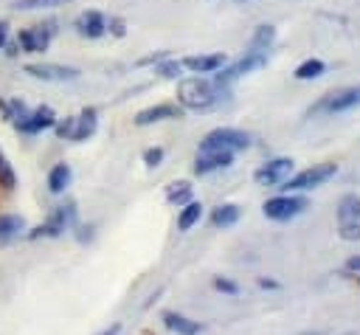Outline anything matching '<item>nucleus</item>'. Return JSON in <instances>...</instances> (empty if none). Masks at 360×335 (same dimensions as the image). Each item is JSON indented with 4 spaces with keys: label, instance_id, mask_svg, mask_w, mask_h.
<instances>
[{
    "label": "nucleus",
    "instance_id": "f257e3e1",
    "mask_svg": "<svg viewBox=\"0 0 360 335\" xmlns=\"http://www.w3.org/2000/svg\"><path fill=\"white\" fill-rule=\"evenodd\" d=\"M228 99L225 87H217L205 76H183L177 82V101L183 110H211Z\"/></svg>",
    "mask_w": 360,
    "mask_h": 335
},
{
    "label": "nucleus",
    "instance_id": "f03ea898",
    "mask_svg": "<svg viewBox=\"0 0 360 335\" xmlns=\"http://www.w3.org/2000/svg\"><path fill=\"white\" fill-rule=\"evenodd\" d=\"M248 146H250V135L236 127H214L200 141V152H242Z\"/></svg>",
    "mask_w": 360,
    "mask_h": 335
},
{
    "label": "nucleus",
    "instance_id": "7ed1b4c3",
    "mask_svg": "<svg viewBox=\"0 0 360 335\" xmlns=\"http://www.w3.org/2000/svg\"><path fill=\"white\" fill-rule=\"evenodd\" d=\"M335 175H338V163L323 160V163H312V166L301 169L298 175H290L278 189H284L287 194H292V191H309V189L323 186V183H326L329 177H335Z\"/></svg>",
    "mask_w": 360,
    "mask_h": 335
},
{
    "label": "nucleus",
    "instance_id": "20e7f679",
    "mask_svg": "<svg viewBox=\"0 0 360 335\" xmlns=\"http://www.w3.org/2000/svg\"><path fill=\"white\" fill-rule=\"evenodd\" d=\"M76 228V203H62L56 208H51L48 220L34 225L31 231H25L28 239H39V236H62L65 231Z\"/></svg>",
    "mask_w": 360,
    "mask_h": 335
},
{
    "label": "nucleus",
    "instance_id": "39448f33",
    "mask_svg": "<svg viewBox=\"0 0 360 335\" xmlns=\"http://www.w3.org/2000/svg\"><path fill=\"white\" fill-rule=\"evenodd\" d=\"M262 211H264L267 220L290 222V220H295L298 214L307 211V197H301V194H278V197H270L262 206Z\"/></svg>",
    "mask_w": 360,
    "mask_h": 335
},
{
    "label": "nucleus",
    "instance_id": "423d86ee",
    "mask_svg": "<svg viewBox=\"0 0 360 335\" xmlns=\"http://www.w3.org/2000/svg\"><path fill=\"white\" fill-rule=\"evenodd\" d=\"M338 231L340 239L354 242L360 239V197L357 194H343L338 203Z\"/></svg>",
    "mask_w": 360,
    "mask_h": 335
},
{
    "label": "nucleus",
    "instance_id": "0eeeda50",
    "mask_svg": "<svg viewBox=\"0 0 360 335\" xmlns=\"http://www.w3.org/2000/svg\"><path fill=\"white\" fill-rule=\"evenodd\" d=\"M56 28L53 23H42V25H28L17 31V48L20 53H45L51 39H53Z\"/></svg>",
    "mask_w": 360,
    "mask_h": 335
},
{
    "label": "nucleus",
    "instance_id": "6e6552de",
    "mask_svg": "<svg viewBox=\"0 0 360 335\" xmlns=\"http://www.w3.org/2000/svg\"><path fill=\"white\" fill-rule=\"evenodd\" d=\"M11 124H14V129L22 132V135H39V132H45V129H53L56 113H53L48 104H39V107L28 110L25 115H20V118L11 121Z\"/></svg>",
    "mask_w": 360,
    "mask_h": 335
},
{
    "label": "nucleus",
    "instance_id": "1a4fd4ad",
    "mask_svg": "<svg viewBox=\"0 0 360 335\" xmlns=\"http://www.w3.org/2000/svg\"><path fill=\"white\" fill-rule=\"evenodd\" d=\"M290 175H292V158H270L253 172V180L259 186H281Z\"/></svg>",
    "mask_w": 360,
    "mask_h": 335
},
{
    "label": "nucleus",
    "instance_id": "9d476101",
    "mask_svg": "<svg viewBox=\"0 0 360 335\" xmlns=\"http://www.w3.org/2000/svg\"><path fill=\"white\" fill-rule=\"evenodd\" d=\"M25 73L31 79H39V82H73V79H79V68L56 65V62H31V65H25Z\"/></svg>",
    "mask_w": 360,
    "mask_h": 335
},
{
    "label": "nucleus",
    "instance_id": "9b49d317",
    "mask_svg": "<svg viewBox=\"0 0 360 335\" xmlns=\"http://www.w3.org/2000/svg\"><path fill=\"white\" fill-rule=\"evenodd\" d=\"M360 107V84L354 87H346L340 93H326L312 110H329V113H346V110H354Z\"/></svg>",
    "mask_w": 360,
    "mask_h": 335
},
{
    "label": "nucleus",
    "instance_id": "f8f14e48",
    "mask_svg": "<svg viewBox=\"0 0 360 335\" xmlns=\"http://www.w3.org/2000/svg\"><path fill=\"white\" fill-rule=\"evenodd\" d=\"M73 28L79 37H87V39H98L107 34V17L98 11V8H87L82 11L76 20H73Z\"/></svg>",
    "mask_w": 360,
    "mask_h": 335
},
{
    "label": "nucleus",
    "instance_id": "ddd939ff",
    "mask_svg": "<svg viewBox=\"0 0 360 335\" xmlns=\"http://www.w3.org/2000/svg\"><path fill=\"white\" fill-rule=\"evenodd\" d=\"M172 118H183V107H180V104H172V101H160V104L143 107L132 121H135L138 127H149V124L172 121Z\"/></svg>",
    "mask_w": 360,
    "mask_h": 335
},
{
    "label": "nucleus",
    "instance_id": "4468645a",
    "mask_svg": "<svg viewBox=\"0 0 360 335\" xmlns=\"http://www.w3.org/2000/svg\"><path fill=\"white\" fill-rule=\"evenodd\" d=\"M180 65L188 68L191 73L202 76V73H217V70H222V68L228 65V56H225V53H200V56H186V59H180Z\"/></svg>",
    "mask_w": 360,
    "mask_h": 335
},
{
    "label": "nucleus",
    "instance_id": "2eb2a0df",
    "mask_svg": "<svg viewBox=\"0 0 360 335\" xmlns=\"http://www.w3.org/2000/svg\"><path fill=\"white\" fill-rule=\"evenodd\" d=\"M233 163V152H197V160H194V175H211V172H219V169H228Z\"/></svg>",
    "mask_w": 360,
    "mask_h": 335
},
{
    "label": "nucleus",
    "instance_id": "dca6fc26",
    "mask_svg": "<svg viewBox=\"0 0 360 335\" xmlns=\"http://www.w3.org/2000/svg\"><path fill=\"white\" fill-rule=\"evenodd\" d=\"M96 129H98V110H96V107H84V110L76 115V124H73V135H70V141L82 144V141L93 138V132H96Z\"/></svg>",
    "mask_w": 360,
    "mask_h": 335
},
{
    "label": "nucleus",
    "instance_id": "f3484780",
    "mask_svg": "<svg viewBox=\"0 0 360 335\" xmlns=\"http://www.w3.org/2000/svg\"><path fill=\"white\" fill-rule=\"evenodd\" d=\"M160 318H163V327L172 329V332H177V335H200L202 332V324L194 321V318H188V315H183V312L166 310Z\"/></svg>",
    "mask_w": 360,
    "mask_h": 335
},
{
    "label": "nucleus",
    "instance_id": "a211bd4d",
    "mask_svg": "<svg viewBox=\"0 0 360 335\" xmlns=\"http://www.w3.org/2000/svg\"><path fill=\"white\" fill-rule=\"evenodd\" d=\"M273 42H276V25H267V23L256 25V31L248 42V53H270Z\"/></svg>",
    "mask_w": 360,
    "mask_h": 335
},
{
    "label": "nucleus",
    "instance_id": "6ab92c4d",
    "mask_svg": "<svg viewBox=\"0 0 360 335\" xmlns=\"http://www.w3.org/2000/svg\"><path fill=\"white\" fill-rule=\"evenodd\" d=\"M70 180H73L70 163H53L51 172H48V191L51 194H62V191H68Z\"/></svg>",
    "mask_w": 360,
    "mask_h": 335
},
{
    "label": "nucleus",
    "instance_id": "aec40b11",
    "mask_svg": "<svg viewBox=\"0 0 360 335\" xmlns=\"http://www.w3.org/2000/svg\"><path fill=\"white\" fill-rule=\"evenodd\" d=\"M323 73H326V62H323V59H318V56L304 59V62L292 70V76H295L298 82H312V79H321Z\"/></svg>",
    "mask_w": 360,
    "mask_h": 335
},
{
    "label": "nucleus",
    "instance_id": "412c9836",
    "mask_svg": "<svg viewBox=\"0 0 360 335\" xmlns=\"http://www.w3.org/2000/svg\"><path fill=\"white\" fill-rule=\"evenodd\" d=\"M191 183L188 180H174V183H169L166 186V203L169 206H177V208H183L186 203H191Z\"/></svg>",
    "mask_w": 360,
    "mask_h": 335
},
{
    "label": "nucleus",
    "instance_id": "4be33fe9",
    "mask_svg": "<svg viewBox=\"0 0 360 335\" xmlns=\"http://www.w3.org/2000/svg\"><path fill=\"white\" fill-rule=\"evenodd\" d=\"M239 206L236 203H222V206H217L214 211H211V222L217 225V228H231V225H236L239 222Z\"/></svg>",
    "mask_w": 360,
    "mask_h": 335
},
{
    "label": "nucleus",
    "instance_id": "5701e85b",
    "mask_svg": "<svg viewBox=\"0 0 360 335\" xmlns=\"http://www.w3.org/2000/svg\"><path fill=\"white\" fill-rule=\"evenodd\" d=\"M200 220H202V203L191 200V203H186V206L180 208V214H177V231H191Z\"/></svg>",
    "mask_w": 360,
    "mask_h": 335
},
{
    "label": "nucleus",
    "instance_id": "b1692460",
    "mask_svg": "<svg viewBox=\"0 0 360 335\" xmlns=\"http://www.w3.org/2000/svg\"><path fill=\"white\" fill-rule=\"evenodd\" d=\"M25 231V220L20 214H0V242H11Z\"/></svg>",
    "mask_w": 360,
    "mask_h": 335
},
{
    "label": "nucleus",
    "instance_id": "393cba45",
    "mask_svg": "<svg viewBox=\"0 0 360 335\" xmlns=\"http://www.w3.org/2000/svg\"><path fill=\"white\" fill-rule=\"evenodd\" d=\"M0 186L6 189V191H11L14 186H17V175H14V166L8 163V158H6V152L0 149Z\"/></svg>",
    "mask_w": 360,
    "mask_h": 335
},
{
    "label": "nucleus",
    "instance_id": "a878e982",
    "mask_svg": "<svg viewBox=\"0 0 360 335\" xmlns=\"http://www.w3.org/2000/svg\"><path fill=\"white\" fill-rule=\"evenodd\" d=\"M155 73L163 79H183V65L177 59H163L155 65Z\"/></svg>",
    "mask_w": 360,
    "mask_h": 335
},
{
    "label": "nucleus",
    "instance_id": "bb28decb",
    "mask_svg": "<svg viewBox=\"0 0 360 335\" xmlns=\"http://www.w3.org/2000/svg\"><path fill=\"white\" fill-rule=\"evenodd\" d=\"M73 124H76V115H68V118H56V124H53V132H56V138H59V141H70V135H73Z\"/></svg>",
    "mask_w": 360,
    "mask_h": 335
},
{
    "label": "nucleus",
    "instance_id": "cd10ccee",
    "mask_svg": "<svg viewBox=\"0 0 360 335\" xmlns=\"http://www.w3.org/2000/svg\"><path fill=\"white\" fill-rule=\"evenodd\" d=\"M68 0H17L14 8H22V11H31V8H53V6H62Z\"/></svg>",
    "mask_w": 360,
    "mask_h": 335
},
{
    "label": "nucleus",
    "instance_id": "c85d7f7f",
    "mask_svg": "<svg viewBox=\"0 0 360 335\" xmlns=\"http://www.w3.org/2000/svg\"><path fill=\"white\" fill-rule=\"evenodd\" d=\"M163 158H166L163 146H146V149H143V163H146L149 169L160 166V163H163Z\"/></svg>",
    "mask_w": 360,
    "mask_h": 335
},
{
    "label": "nucleus",
    "instance_id": "c756f323",
    "mask_svg": "<svg viewBox=\"0 0 360 335\" xmlns=\"http://www.w3.org/2000/svg\"><path fill=\"white\" fill-rule=\"evenodd\" d=\"M214 290L228 293V296H236L239 293V284L233 279H228V276H214Z\"/></svg>",
    "mask_w": 360,
    "mask_h": 335
},
{
    "label": "nucleus",
    "instance_id": "7c9ffc66",
    "mask_svg": "<svg viewBox=\"0 0 360 335\" xmlns=\"http://www.w3.org/2000/svg\"><path fill=\"white\" fill-rule=\"evenodd\" d=\"M107 31H112L115 37H124V34H127L124 20H121V17H110V20H107Z\"/></svg>",
    "mask_w": 360,
    "mask_h": 335
},
{
    "label": "nucleus",
    "instance_id": "2f4dec72",
    "mask_svg": "<svg viewBox=\"0 0 360 335\" xmlns=\"http://www.w3.org/2000/svg\"><path fill=\"white\" fill-rule=\"evenodd\" d=\"M6 45H8V23L0 20V48H6Z\"/></svg>",
    "mask_w": 360,
    "mask_h": 335
},
{
    "label": "nucleus",
    "instance_id": "473e14b6",
    "mask_svg": "<svg viewBox=\"0 0 360 335\" xmlns=\"http://www.w3.org/2000/svg\"><path fill=\"white\" fill-rule=\"evenodd\" d=\"M346 270H357V273H360V253L346 259Z\"/></svg>",
    "mask_w": 360,
    "mask_h": 335
},
{
    "label": "nucleus",
    "instance_id": "72a5a7b5",
    "mask_svg": "<svg viewBox=\"0 0 360 335\" xmlns=\"http://www.w3.org/2000/svg\"><path fill=\"white\" fill-rule=\"evenodd\" d=\"M259 287H264V290H276L278 282H273V279H259Z\"/></svg>",
    "mask_w": 360,
    "mask_h": 335
},
{
    "label": "nucleus",
    "instance_id": "f704fd0d",
    "mask_svg": "<svg viewBox=\"0 0 360 335\" xmlns=\"http://www.w3.org/2000/svg\"><path fill=\"white\" fill-rule=\"evenodd\" d=\"M118 329H121V327H118V324H112L110 329H104V332H98V335H118Z\"/></svg>",
    "mask_w": 360,
    "mask_h": 335
},
{
    "label": "nucleus",
    "instance_id": "c9c22d12",
    "mask_svg": "<svg viewBox=\"0 0 360 335\" xmlns=\"http://www.w3.org/2000/svg\"><path fill=\"white\" fill-rule=\"evenodd\" d=\"M343 335H352V332H343Z\"/></svg>",
    "mask_w": 360,
    "mask_h": 335
},
{
    "label": "nucleus",
    "instance_id": "e433bc0d",
    "mask_svg": "<svg viewBox=\"0 0 360 335\" xmlns=\"http://www.w3.org/2000/svg\"><path fill=\"white\" fill-rule=\"evenodd\" d=\"M245 3H248V0H245Z\"/></svg>",
    "mask_w": 360,
    "mask_h": 335
}]
</instances>
